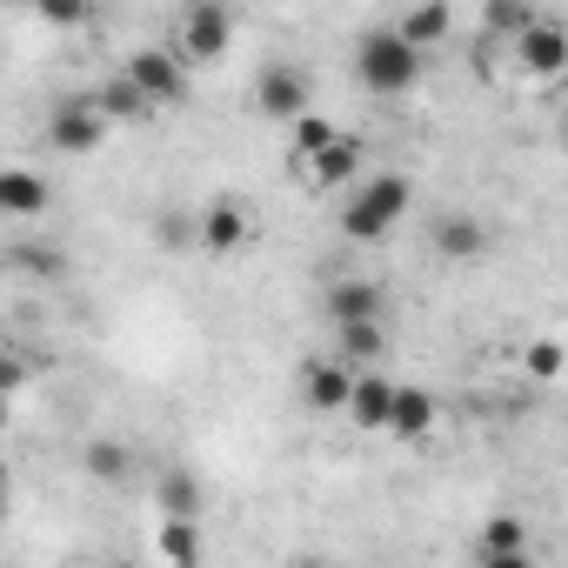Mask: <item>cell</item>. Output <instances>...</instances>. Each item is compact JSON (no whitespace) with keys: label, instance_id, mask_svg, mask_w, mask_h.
Returning a JSON list of instances; mask_svg holds the SVG:
<instances>
[{"label":"cell","instance_id":"12","mask_svg":"<svg viewBox=\"0 0 568 568\" xmlns=\"http://www.w3.org/2000/svg\"><path fill=\"white\" fill-rule=\"evenodd\" d=\"M395 34H402L408 48H442V41L455 34V14H448V0H415V8L395 21Z\"/></svg>","mask_w":568,"mask_h":568},{"label":"cell","instance_id":"31","mask_svg":"<svg viewBox=\"0 0 568 568\" xmlns=\"http://www.w3.org/2000/svg\"><path fill=\"white\" fill-rule=\"evenodd\" d=\"M0 355H8V328H0Z\"/></svg>","mask_w":568,"mask_h":568},{"label":"cell","instance_id":"23","mask_svg":"<svg viewBox=\"0 0 568 568\" xmlns=\"http://www.w3.org/2000/svg\"><path fill=\"white\" fill-rule=\"evenodd\" d=\"M161 555H168V561H201V528H194L187 515H168V528H161Z\"/></svg>","mask_w":568,"mask_h":568},{"label":"cell","instance_id":"7","mask_svg":"<svg viewBox=\"0 0 568 568\" xmlns=\"http://www.w3.org/2000/svg\"><path fill=\"white\" fill-rule=\"evenodd\" d=\"M254 108H261L267 121H295V114L308 108V74L288 68V61H274V68L254 81Z\"/></svg>","mask_w":568,"mask_h":568},{"label":"cell","instance_id":"20","mask_svg":"<svg viewBox=\"0 0 568 568\" xmlns=\"http://www.w3.org/2000/svg\"><path fill=\"white\" fill-rule=\"evenodd\" d=\"M201 495H207V488H201L194 468H168V475H161V515H187V521H194V515H201Z\"/></svg>","mask_w":568,"mask_h":568},{"label":"cell","instance_id":"19","mask_svg":"<svg viewBox=\"0 0 568 568\" xmlns=\"http://www.w3.org/2000/svg\"><path fill=\"white\" fill-rule=\"evenodd\" d=\"M288 134H295V141H288V161L302 168V161H308V154H322V148H328V141H335L342 128H335L328 114H315V108H302V114L288 121Z\"/></svg>","mask_w":568,"mask_h":568},{"label":"cell","instance_id":"25","mask_svg":"<svg viewBox=\"0 0 568 568\" xmlns=\"http://www.w3.org/2000/svg\"><path fill=\"white\" fill-rule=\"evenodd\" d=\"M481 21H488V34H501V41H515V34H521V28L535 21V14L521 8V0H488V14H481Z\"/></svg>","mask_w":568,"mask_h":568},{"label":"cell","instance_id":"17","mask_svg":"<svg viewBox=\"0 0 568 568\" xmlns=\"http://www.w3.org/2000/svg\"><path fill=\"white\" fill-rule=\"evenodd\" d=\"M335 328H342V348H335V355H342L348 368H375V362H382V322H375V315L335 322Z\"/></svg>","mask_w":568,"mask_h":568},{"label":"cell","instance_id":"32","mask_svg":"<svg viewBox=\"0 0 568 568\" xmlns=\"http://www.w3.org/2000/svg\"><path fill=\"white\" fill-rule=\"evenodd\" d=\"M0 8H8V0H0Z\"/></svg>","mask_w":568,"mask_h":568},{"label":"cell","instance_id":"27","mask_svg":"<svg viewBox=\"0 0 568 568\" xmlns=\"http://www.w3.org/2000/svg\"><path fill=\"white\" fill-rule=\"evenodd\" d=\"M154 241H161L168 254H187V247H194V214H161Z\"/></svg>","mask_w":568,"mask_h":568},{"label":"cell","instance_id":"5","mask_svg":"<svg viewBox=\"0 0 568 568\" xmlns=\"http://www.w3.org/2000/svg\"><path fill=\"white\" fill-rule=\"evenodd\" d=\"M128 81L141 88V101H148V108H174V101L187 94L181 54H161V48H141V54L128 61Z\"/></svg>","mask_w":568,"mask_h":568},{"label":"cell","instance_id":"1","mask_svg":"<svg viewBox=\"0 0 568 568\" xmlns=\"http://www.w3.org/2000/svg\"><path fill=\"white\" fill-rule=\"evenodd\" d=\"M355 81H362L368 94H408V88L422 81V48H408L395 28H375V34H362V48H355Z\"/></svg>","mask_w":568,"mask_h":568},{"label":"cell","instance_id":"30","mask_svg":"<svg viewBox=\"0 0 568 568\" xmlns=\"http://www.w3.org/2000/svg\"><path fill=\"white\" fill-rule=\"evenodd\" d=\"M0 501H8V462H0Z\"/></svg>","mask_w":568,"mask_h":568},{"label":"cell","instance_id":"16","mask_svg":"<svg viewBox=\"0 0 568 568\" xmlns=\"http://www.w3.org/2000/svg\"><path fill=\"white\" fill-rule=\"evenodd\" d=\"M435 247H442L448 261H468V254L488 247V227H481L475 214H448V221H435Z\"/></svg>","mask_w":568,"mask_h":568},{"label":"cell","instance_id":"10","mask_svg":"<svg viewBox=\"0 0 568 568\" xmlns=\"http://www.w3.org/2000/svg\"><path fill=\"white\" fill-rule=\"evenodd\" d=\"M48 207V181L34 168H0V214L8 221H34Z\"/></svg>","mask_w":568,"mask_h":568},{"label":"cell","instance_id":"8","mask_svg":"<svg viewBox=\"0 0 568 568\" xmlns=\"http://www.w3.org/2000/svg\"><path fill=\"white\" fill-rule=\"evenodd\" d=\"M515 54H521V68H528V74L555 81V74L568 68V34H561L555 21H528V28L515 34Z\"/></svg>","mask_w":568,"mask_h":568},{"label":"cell","instance_id":"15","mask_svg":"<svg viewBox=\"0 0 568 568\" xmlns=\"http://www.w3.org/2000/svg\"><path fill=\"white\" fill-rule=\"evenodd\" d=\"M521 561H528V528H521L515 515L488 521V535H481V568H521Z\"/></svg>","mask_w":568,"mask_h":568},{"label":"cell","instance_id":"11","mask_svg":"<svg viewBox=\"0 0 568 568\" xmlns=\"http://www.w3.org/2000/svg\"><path fill=\"white\" fill-rule=\"evenodd\" d=\"M302 388H308V408H315V415H342V402H348V388H355V368H348L342 355H328V362L308 368Z\"/></svg>","mask_w":568,"mask_h":568},{"label":"cell","instance_id":"29","mask_svg":"<svg viewBox=\"0 0 568 568\" xmlns=\"http://www.w3.org/2000/svg\"><path fill=\"white\" fill-rule=\"evenodd\" d=\"M0 428H8V388H0Z\"/></svg>","mask_w":568,"mask_h":568},{"label":"cell","instance_id":"9","mask_svg":"<svg viewBox=\"0 0 568 568\" xmlns=\"http://www.w3.org/2000/svg\"><path fill=\"white\" fill-rule=\"evenodd\" d=\"M302 174H308V181H315L322 194L348 187V181L362 174V141H355V134H335V141H328L322 154H308V161H302Z\"/></svg>","mask_w":568,"mask_h":568},{"label":"cell","instance_id":"3","mask_svg":"<svg viewBox=\"0 0 568 568\" xmlns=\"http://www.w3.org/2000/svg\"><path fill=\"white\" fill-rule=\"evenodd\" d=\"M48 141L61 154H94L108 141V114L94 108V94H68L54 114H48Z\"/></svg>","mask_w":568,"mask_h":568},{"label":"cell","instance_id":"21","mask_svg":"<svg viewBox=\"0 0 568 568\" xmlns=\"http://www.w3.org/2000/svg\"><path fill=\"white\" fill-rule=\"evenodd\" d=\"M88 94H94V108H101L108 121H141V114H148V101H141V88H134L128 74L108 81V88H88Z\"/></svg>","mask_w":568,"mask_h":568},{"label":"cell","instance_id":"14","mask_svg":"<svg viewBox=\"0 0 568 568\" xmlns=\"http://www.w3.org/2000/svg\"><path fill=\"white\" fill-rule=\"evenodd\" d=\"M428 428H435V395H428V388H395V402H388V435L415 442V435H428Z\"/></svg>","mask_w":568,"mask_h":568},{"label":"cell","instance_id":"28","mask_svg":"<svg viewBox=\"0 0 568 568\" xmlns=\"http://www.w3.org/2000/svg\"><path fill=\"white\" fill-rule=\"evenodd\" d=\"M528 368H535L541 382H555V375H561V342H555V335H541V342L528 348Z\"/></svg>","mask_w":568,"mask_h":568},{"label":"cell","instance_id":"24","mask_svg":"<svg viewBox=\"0 0 568 568\" xmlns=\"http://www.w3.org/2000/svg\"><path fill=\"white\" fill-rule=\"evenodd\" d=\"M34 14L48 28H88L94 21V0H34Z\"/></svg>","mask_w":568,"mask_h":568},{"label":"cell","instance_id":"13","mask_svg":"<svg viewBox=\"0 0 568 568\" xmlns=\"http://www.w3.org/2000/svg\"><path fill=\"white\" fill-rule=\"evenodd\" d=\"M388 402H395V382H382V375H355L342 415H355V428H388Z\"/></svg>","mask_w":568,"mask_h":568},{"label":"cell","instance_id":"6","mask_svg":"<svg viewBox=\"0 0 568 568\" xmlns=\"http://www.w3.org/2000/svg\"><path fill=\"white\" fill-rule=\"evenodd\" d=\"M254 241V221H247V207L234 201V194H221L201 221H194V247L201 254H241Z\"/></svg>","mask_w":568,"mask_h":568},{"label":"cell","instance_id":"18","mask_svg":"<svg viewBox=\"0 0 568 568\" xmlns=\"http://www.w3.org/2000/svg\"><path fill=\"white\" fill-rule=\"evenodd\" d=\"M328 315H335V322L382 315V288H375V281H335V288H328Z\"/></svg>","mask_w":568,"mask_h":568},{"label":"cell","instance_id":"26","mask_svg":"<svg viewBox=\"0 0 568 568\" xmlns=\"http://www.w3.org/2000/svg\"><path fill=\"white\" fill-rule=\"evenodd\" d=\"M88 475L121 481V475H128V448H121V442H88Z\"/></svg>","mask_w":568,"mask_h":568},{"label":"cell","instance_id":"4","mask_svg":"<svg viewBox=\"0 0 568 568\" xmlns=\"http://www.w3.org/2000/svg\"><path fill=\"white\" fill-rule=\"evenodd\" d=\"M234 41V21L221 0H187V14H181V54L187 61H221Z\"/></svg>","mask_w":568,"mask_h":568},{"label":"cell","instance_id":"2","mask_svg":"<svg viewBox=\"0 0 568 568\" xmlns=\"http://www.w3.org/2000/svg\"><path fill=\"white\" fill-rule=\"evenodd\" d=\"M408 194H415V187H408L402 174H375V181H362L355 201L342 207V234H348V241H382V234L408 214Z\"/></svg>","mask_w":568,"mask_h":568},{"label":"cell","instance_id":"22","mask_svg":"<svg viewBox=\"0 0 568 568\" xmlns=\"http://www.w3.org/2000/svg\"><path fill=\"white\" fill-rule=\"evenodd\" d=\"M8 261H14L21 274H41V281H54V274H68V261H61V254H54L48 241H14V247H8Z\"/></svg>","mask_w":568,"mask_h":568}]
</instances>
